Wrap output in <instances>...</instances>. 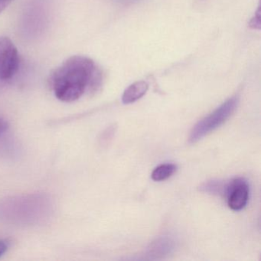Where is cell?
<instances>
[{
  "label": "cell",
  "mask_w": 261,
  "mask_h": 261,
  "mask_svg": "<svg viewBox=\"0 0 261 261\" xmlns=\"http://www.w3.org/2000/svg\"><path fill=\"white\" fill-rule=\"evenodd\" d=\"M101 81V72L94 61L80 56L67 59L50 77L55 95L63 102L75 101L87 91H97Z\"/></svg>",
  "instance_id": "obj_1"
},
{
  "label": "cell",
  "mask_w": 261,
  "mask_h": 261,
  "mask_svg": "<svg viewBox=\"0 0 261 261\" xmlns=\"http://www.w3.org/2000/svg\"><path fill=\"white\" fill-rule=\"evenodd\" d=\"M238 103L239 98L238 97H230L207 117L198 121L191 130L189 143H197L224 124L233 114Z\"/></svg>",
  "instance_id": "obj_2"
},
{
  "label": "cell",
  "mask_w": 261,
  "mask_h": 261,
  "mask_svg": "<svg viewBox=\"0 0 261 261\" xmlns=\"http://www.w3.org/2000/svg\"><path fill=\"white\" fill-rule=\"evenodd\" d=\"M19 65V55L11 39L5 36L0 37V79H11L17 72Z\"/></svg>",
  "instance_id": "obj_3"
},
{
  "label": "cell",
  "mask_w": 261,
  "mask_h": 261,
  "mask_svg": "<svg viewBox=\"0 0 261 261\" xmlns=\"http://www.w3.org/2000/svg\"><path fill=\"white\" fill-rule=\"evenodd\" d=\"M224 195L227 198V205L233 211H241L249 201L250 187L243 178H236L226 184Z\"/></svg>",
  "instance_id": "obj_4"
},
{
  "label": "cell",
  "mask_w": 261,
  "mask_h": 261,
  "mask_svg": "<svg viewBox=\"0 0 261 261\" xmlns=\"http://www.w3.org/2000/svg\"><path fill=\"white\" fill-rule=\"evenodd\" d=\"M47 7L45 0H33L25 13L24 27L30 33L42 31L47 20Z\"/></svg>",
  "instance_id": "obj_5"
},
{
  "label": "cell",
  "mask_w": 261,
  "mask_h": 261,
  "mask_svg": "<svg viewBox=\"0 0 261 261\" xmlns=\"http://www.w3.org/2000/svg\"><path fill=\"white\" fill-rule=\"evenodd\" d=\"M176 242L169 236H163L152 241L147 248L148 256L153 259L169 256L175 250Z\"/></svg>",
  "instance_id": "obj_6"
},
{
  "label": "cell",
  "mask_w": 261,
  "mask_h": 261,
  "mask_svg": "<svg viewBox=\"0 0 261 261\" xmlns=\"http://www.w3.org/2000/svg\"><path fill=\"white\" fill-rule=\"evenodd\" d=\"M148 89L149 85L146 82L143 81L135 82L125 90L122 96V102L124 105L134 103L143 97L147 92Z\"/></svg>",
  "instance_id": "obj_7"
},
{
  "label": "cell",
  "mask_w": 261,
  "mask_h": 261,
  "mask_svg": "<svg viewBox=\"0 0 261 261\" xmlns=\"http://www.w3.org/2000/svg\"><path fill=\"white\" fill-rule=\"evenodd\" d=\"M177 170V166L172 163L160 165L152 171V179L155 181H165L170 178Z\"/></svg>",
  "instance_id": "obj_8"
},
{
  "label": "cell",
  "mask_w": 261,
  "mask_h": 261,
  "mask_svg": "<svg viewBox=\"0 0 261 261\" xmlns=\"http://www.w3.org/2000/svg\"><path fill=\"white\" fill-rule=\"evenodd\" d=\"M260 17H259V10H258L257 15L255 16V18L252 19L250 22V27H253V29H259L260 27Z\"/></svg>",
  "instance_id": "obj_9"
},
{
  "label": "cell",
  "mask_w": 261,
  "mask_h": 261,
  "mask_svg": "<svg viewBox=\"0 0 261 261\" xmlns=\"http://www.w3.org/2000/svg\"><path fill=\"white\" fill-rule=\"evenodd\" d=\"M9 248V244L7 241L0 240V257L7 251Z\"/></svg>",
  "instance_id": "obj_10"
},
{
  "label": "cell",
  "mask_w": 261,
  "mask_h": 261,
  "mask_svg": "<svg viewBox=\"0 0 261 261\" xmlns=\"http://www.w3.org/2000/svg\"><path fill=\"white\" fill-rule=\"evenodd\" d=\"M8 127L9 124L7 120L0 117V135H2L4 133H5Z\"/></svg>",
  "instance_id": "obj_11"
},
{
  "label": "cell",
  "mask_w": 261,
  "mask_h": 261,
  "mask_svg": "<svg viewBox=\"0 0 261 261\" xmlns=\"http://www.w3.org/2000/svg\"><path fill=\"white\" fill-rule=\"evenodd\" d=\"M13 0H0V14L11 4Z\"/></svg>",
  "instance_id": "obj_12"
},
{
  "label": "cell",
  "mask_w": 261,
  "mask_h": 261,
  "mask_svg": "<svg viewBox=\"0 0 261 261\" xmlns=\"http://www.w3.org/2000/svg\"><path fill=\"white\" fill-rule=\"evenodd\" d=\"M115 1H117V2L118 3H120V4H129L139 2L140 0H115Z\"/></svg>",
  "instance_id": "obj_13"
}]
</instances>
